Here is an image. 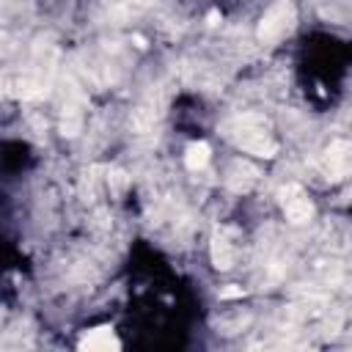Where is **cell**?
<instances>
[{
  "mask_svg": "<svg viewBox=\"0 0 352 352\" xmlns=\"http://www.w3.org/2000/svg\"><path fill=\"white\" fill-rule=\"evenodd\" d=\"M294 25V6L286 3V0H281V3H275L259 23V39L262 42H278L281 36H286Z\"/></svg>",
  "mask_w": 352,
  "mask_h": 352,
  "instance_id": "1",
  "label": "cell"
},
{
  "mask_svg": "<svg viewBox=\"0 0 352 352\" xmlns=\"http://www.w3.org/2000/svg\"><path fill=\"white\" fill-rule=\"evenodd\" d=\"M281 207L292 223H308L314 218V204L308 201V196L297 185H289L281 190Z\"/></svg>",
  "mask_w": 352,
  "mask_h": 352,
  "instance_id": "2",
  "label": "cell"
},
{
  "mask_svg": "<svg viewBox=\"0 0 352 352\" xmlns=\"http://www.w3.org/2000/svg\"><path fill=\"white\" fill-rule=\"evenodd\" d=\"M118 347H121V341L116 338L113 327H94L80 338V349H88V352H110Z\"/></svg>",
  "mask_w": 352,
  "mask_h": 352,
  "instance_id": "3",
  "label": "cell"
},
{
  "mask_svg": "<svg viewBox=\"0 0 352 352\" xmlns=\"http://www.w3.org/2000/svg\"><path fill=\"white\" fill-rule=\"evenodd\" d=\"M237 143H240L245 151L259 154V157H273V154H275V143H273L270 135L262 132V129H242V132L237 135Z\"/></svg>",
  "mask_w": 352,
  "mask_h": 352,
  "instance_id": "4",
  "label": "cell"
},
{
  "mask_svg": "<svg viewBox=\"0 0 352 352\" xmlns=\"http://www.w3.org/2000/svg\"><path fill=\"white\" fill-rule=\"evenodd\" d=\"M327 168L333 173H349L352 171V143L341 140V143L330 146V151H327Z\"/></svg>",
  "mask_w": 352,
  "mask_h": 352,
  "instance_id": "5",
  "label": "cell"
},
{
  "mask_svg": "<svg viewBox=\"0 0 352 352\" xmlns=\"http://www.w3.org/2000/svg\"><path fill=\"white\" fill-rule=\"evenodd\" d=\"M212 262H215L218 270H229L234 264V248H231V242L226 237H215V242H212Z\"/></svg>",
  "mask_w": 352,
  "mask_h": 352,
  "instance_id": "6",
  "label": "cell"
},
{
  "mask_svg": "<svg viewBox=\"0 0 352 352\" xmlns=\"http://www.w3.org/2000/svg\"><path fill=\"white\" fill-rule=\"evenodd\" d=\"M185 162H188L190 171H201V168L210 162V146H207L204 140L190 143V146H188V154H185Z\"/></svg>",
  "mask_w": 352,
  "mask_h": 352,
  "instance_id": "7",
  "label": "cell"
},
{
  "mask_svg": "<svg viewBox=\"0 0 352 352\" xmlns=\"http://www.w3.org/2000/svg\"><path fill=\"white\" fill-rule=\"evenodd\" d=\"M242 294V289H223L221 292V297H240Z\"/></svg>",
  "mask_w": 352,
  "mask_h": 352,
  "instance_id": "8",
  "label": "cell"
}]
</instances>
